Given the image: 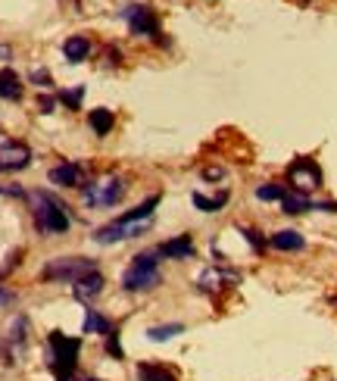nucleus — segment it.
<instances>
[{"mask_svg": "<svg viewBox=\"0 0 337 381\" xmlns=\"http://www.w3.org/2000/svg\"><path fill=\"white\" fill-rule=\"evenodd\" d=\"M225 281H237V275H228V272H218V269H209V272L200 275L197 287L206 294H216L218 287H225Z\"/></svg>", "mask_w": 337, "mask_h": 381, "instance_id": "15", "label": "nucleus"}, {"mask_svg": "<svg viewBox=\"0 0 337 381\" xmlns=\"http://www.w3.org/2000/svg\"><path fill=\"white\" fill-rule=\"evenodd\" d=\"M156 250H147V253H137L135 260H131V266L125 269L122 275V287L125 291H150V287L159 285V260H156Z\"/></svg>", "mask_w": 337, "mask_h": 381, "instance_id": "3", "label": "nucleus"}, {"mask_svg": "<svg viewBox=\"0 0 337 381\" xmlns=\"http://www.w3.org/2000/svg\"><path fill=\"white\" fill-rule=\"evenodd\" d=\"M47 347H50V372H53V378L56 381H69L75 375V366H78L81 341L78 337L62 335V331H50Z\"/></svg>", "mask_w": 337, "mask_h": 381, "instance_id": "1", "label": "nucleus"}, {"mask_svg": "<svg viewBox=\"0 0 337 381\" xmlns=\"http://www.w3.org/2000/svg\"><path fill=\"white\" fill-rule=\"evenodd\" d=\"M156 253L168 256V260H193L197 247H193V241L187 235H178V237H172V241L159 244V250H156Z\"/></svg>", "mask_w": 337, "mask_h": 381, "instance_id": "11", "label": "nucleus"}, {"mask_svg": "<svg viewBox=\"0 0 337 381\" xmlns=\"http://www.w3.org/2000/svg\"><path fill=\"white\" fill-rule=\"evenodd\" d=\"M31 206H35V225L44 235H62L69 228V212L53 194L35 191L31 194Z\"/></svg>", "mask_w": 337, "mask_h": 381, "instance_id": "2", "label": "nucleus"}, {"mask_svg": "<svg viewBox=\"0 0 337 381\" xmlns=\"http://www.w3.org/2000/svg\"><path fill=\"white\" fill-rule=\"evenodd\" d=\"M268 244H272L275 250H303L306 241L300 231H278V235L268 237Z\"/></svg>", "mask_w": 337, "mask_h": 381, "instance_id": "16", "label": "nucleus"}, {"mask_svg": "<svg viewBox=\"0 0 337 381\" xmlns=\"http://www.w3.org/2000/svg\"><path fill=\"white\" fill-rule=\"evenodd\" d=\"M147 222H137V225H122V222H110L103 228L94 231V241L97 244H116V241H125V237H137L144 235Z\"/></svg>", "mask_w": 337, "mask_h": 381, "instance_id": "9", "label": "nucleus"}, {"mask_svg": "<svg viewBox=\"0 0 337 381\" xmlns=\"http://www.w3.org/2000/svg\"><path fill=\"white\" fill-rule=\"evenodd\" d=\"M181 331H184V325H181V322H172V325H156V328H150L147 335H150V341H168V337L181 335Z\"/></svg>", "mask_w": 337, "mask_h": 381, "instance_id": "22", "label": "nucleus"}, {"mask_svg": "<svg viewBox=\"0 0 337 381\" xmlns=\"http://www.w3.org/2000/svg\"><path fill=\"white\" fill-rule=\"evenodd\" d=\"M191 200H193V206H197V210H203V212H218L225 203H228V191H222L218 197H203V194H191Z\"/></svg>", "mask_w": 337, "mask_h": 381, "instance_id": "20", "label": "nucleus"}, {"mask_svg": "<svg viewBox=\"0 0 337 381\" xmlns=\"http://www.w3.org/2000/svg\"><path fill=\"white\" fill-rule=\"evenodd\" d=\"M10 56H12V50L6 44H0V60H10Z\"/></svg>", "mask_w": 337, "mask_h": 381, "instance_id": "32", "label": "nucleus"}, {"mask_svg": "<svg viewBox=\"0 0 337 381\" xmlns=\"http://www.w3.org/2000/svg\"><path fill=\"white\" fill-rule=\"evenodd\" d=\"M125 19H128V28L131 35L144 37V35H159V19H156V12L150 10V6H128V10L122 12Z\"/></svg>", "mask_w": 337, "mask_h": 381, "instance_id": "7", "label": "nucleus"}, {"mask_svg": "<svg viewBox=\"0 0 337 381\" xmlns=\"http://www.w3.org/2000/svg\"><path fill=\"white\" fill-rule=\"evenodd\" d=\"M281 206H284V212L287 216H300V212H306V210H312V200L306 197V194H284V200H281Z\"/></svg>", "mask_w": 337, "mask_h": 381, "instance_id": "19", "label": "nucleus"}, {"mask_svg": "<svg viewBox=\"0 0 337 381\" xmlns=\"http://www.w3.org/2000/svg\"><path fill=\"white\" fill-rule=\"evenodd\" d=\"M103 285H106L103 275H100V272H91V275H85V278L75 281V285H72V294H75L78 300H94L100 291H103Z\"/></svg>", "mask_w": 337, "mask_h": 381, "instance_id": "12", "label": "nucleus"}, {"mask_svg": "<svg viewBox=\"0 0 337 381\" xmlns=\"http://www.w3.org/2000/svg\"><path fill=\"white\" fill-rule=\"evenodd\" d=\"M81 97H85V87H75V91H62L56 100H60V103H66L69 110H78V106H81Z\"/></svg>", "mask_w": 337, "mask_h": 381, "instance_id": "24", "label": "nucleus"}, {"mask_svg": "<svg viewBox=\"0 0 337 381\" xmlns=\"http://www.w3.org/2000/svg\"><path fill=\"white\" fill-rule=\"evenodd\" d=\"M31 162V150L22 141H3L0 144V172H19Z\"/></svg>", "mask_w": 337, "mask_h": 381, "instance_id": "8", "label": "nucleus"}, {"mask_svg": "<svg viewBox=\"0 0 337 381\" xmlns=\"http://www.w3.org/2000/svg\"><path fill=\"white\" fill-rule=\"evenodd\" d=\"M50 181L62 187H85L87 175H85V166H78V162H62V166L50 169Z\"/></svg>", "mask_w": 337, "mask_h": 381, "instance_id": "10", "label": "nucleus"}, {"mask_svg": "<svg viewBox=\"0 0 337 381\" xmlns=\"http://www.w3.org/2000/svg\"><path fill=\"white\" fill-rule=\"evenodd\" d=\"M284 187L281 185H262V187H256V197L259 200H284Z\"/></svg>", "mask_w": 337, "mask_h": 381, "instance_id": "23", "label": "nucleus"}, {"mask_svg": "<svg viewBox=\"0 0 337 381\" xmlns=\"http://www.w3.org/2000/svg\"><path fill=\"white\" fill-rule=\"evenodd\" d=\"M16 328L25 331V319H16ZM10 341H25V335H10Z\"/></svg>", "mask_w": 337, "mask_h": 381, "instance_id": "30", "label": "nucleus"}, {"mask_svg": "<svg viewBox=\"0 0 337 381\" xmlns=\"http://www.w3.org/2000/svg\"><path fill=\"white\" fill-rule=\"evenodd\" d=\"M137 378L141 381H178L175 372H168L166 366H156V362H141L137 366Z\"/></svg>", "mask_w": 337, "mask_h": 381, "instance_id": "17", "label": "nucleus"}, {"mask_svg": "<svg viewBox=\"0 0 337 381\" xmlns=\"http://www.w3.org/2000/svg\"><path fill=\"white\" fill-rule=\"evenodd\" d=\"M69 381H75V378H69ZM87 381H97V378H87Z\"/></svg>", "mask_w": 337, "mask_h": 381, "instance_id": "33", "label": "nucleus"}, {"mask_svg": "<svg viewBox=\"0 0 337 381\" xmlns=\"http://www.w3.org/2000/svg\"><path fill=\"white\" fill-rule=\"evenodd\" d=\"M241 235L247 237L250 244H253V250H266V237H262L256 228H241Z\"/></svg>", "mask_w": 337, "mask_h": 381, "instance_id": "25", "label": "nucleus"}, {"mask_svg": "<svg viewBox=\"0 0 337 381\" xmlns=\"http://www.w3.org/2000/svg\"><path fill=\"white\" fill-rule=\"evenodd\" d=\"M85 331H94V335H103V337H110L112 331H116V325H112L110 319H103V316H100V312L87 310V316H85Z\"/></svg>", "mask_w": 337, "mask_h": 381, "instance_id": "18", "label": "nucleus"}, {"mask_svg": "<svg viewBox=\"0 0 337 381\" xmlns=\"http://www.w3.org/2000/svg\"><path fill=\"white\" fill-rule=\"evenodd\" d=\"M31 81L41 85V87H47L50 85V72H47V69H31Z\"/></svg>", "mask_w": 337, "mask_h": 381, "instance_id": "27", "label": "nucleus"}, {"mask_svg": "<svg viewBox=\"0 0 337 381\" xmlns=\"http://www.w3.org/2000/svg\"><path fill=\"white\" fill-rule=\"evenodd\" d=\"M0 97L3 100H19L22 97V81L12 69H0Z\"/></svg>", "mask_w": 337, "mask_h": 381, "instance_id": "14", "label": "nucleus"}, {"mask_svg": "<svg viewBox=\"0 0 337 381\" xmlns=\"http://www.w3.org/2000/svg\"><path fill=\"white\" fill-rule=\"evenodd\" d=\"M62 53H66L69 62H85L87 53H91V41L85 35H72L66 44H62Z\"/></svg>", "mask_w": 337, "mask_h": 381, "instance_id": "13", "label": "nucleus"}, {"mask_svg": "<svg viewBox=\"0 0 337 381\" xmlns=\"http://www.w3.org/2000/svg\"><path fill=\"white\" fill-rule=\"evenodd\" d=\"M287 181L293 185L297 194H309V191H316V187H322V169H318L316 160L300 156V160H293L291 166H287Z\"/></svg>", "mask_w": 337, "mask_h": 381, "instance_id": "5", "label": "nucleus"}, {"mask_svg": "<svg viewBox=\"0 0 337 381\" xmlns=\"http://www.w3.org/2000/svg\"><path fill=\"white\" fill-rule=\"evenodd\" d=\"M85 203L87 206H112L125 197V181L122 178H103V181H87L85 187Z\"/></svg>", "mask_w": 337, "mask_h": 381, "instance_id": "6", "label": "nucleus"}, {"mask_svg": "<svg viewBox=\"0 0 337 381\" xmlns=\"http://www.w3.org/2000/svg\"><path fill=\"white\" fill-rule=\"evenodd\" d=\"M53 106H56V97H44V94H41V100H37V110H41V112H53Z\"/></svg>", "mask_w": 337, "mask_h": 381, "instance_id": "28", "label": "nucleus"}, {"mask_svg": "<svg viewBox=\"0 0 337 381\" xmlns=\"http://www.w3.org/2000/svg\"><path fill=\"white\" fill-rule=\"evenodd\" d=\"M91 272H97V262L94 260H85V256H60V260H50L47 266L41 269V278L75 285L78 278H85V275H91Z\"/></svg>", "mask_w": 337, "mask_h": 381, "instance_id": "4", "label": "nucleus"}, {"mask_svg": "<svg viewBox=\"0 0 337 381\" xmlns=\"http://www.w3.org/2000/svg\"><path fill=\"white\" fill-rule=\"evenodd\" d=\"M106 353L116 356V359H122V356H125V350H122V344H119V335H116V331L106 337Z\"/></svg>", "mask_w": 337, "mask_h": 381, "instance_id": "26", "label": "nucleus"}, {"mask_svg": "<svg viewBox=\"0 0 337 381\" xmlns=\"http://www.w3.org/2000/svg\"><path fill=\"white\" fill-rule=\"evenodd\" d=\"M6 303H12V294H10V291H3V287H0V306H6Z\"/></svg>", "mask_w": 337, "mask_h": 381, "instance_id": "31", "label": "nucleus"}, {"mask_svg": "<svg viewBox=\"0 0 337 381\" xmlns=\"http://www.w3.org/2000/svg\"><path fill=\"white\" fill-rule=\"evenodd\" d=\"M112 125H116V116L110 110H91V128L94 135H110Z\"/></svg>", "mask_w": 337, "mask_h": 381, "instance_id": "21", "label": "nucleus"}, {"mask_svg": "<svg viewBox=\"0 0 337 381\" xmlns=\"http://www.w3.org/2000/svg\"><path fill=\"white\" fill-rule=\"evenodd\" d=\"M203 178H209V181H218V178H225V169H218V166H209V169H203Z\"/></svg>", "mask_w": 337, "mask_h": 381, "instance_id": "29", "label": "nucleus"}]
</instances>
